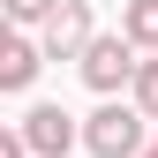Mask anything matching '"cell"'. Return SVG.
<instances>
[{"instance_id":"52a82bcc","label":"cell","mask_w":158,"mask_h":158,"mask_svg":"<svg viewBox=\"0 0 158 158\" xmlns=\"http://www.w3.org/2000/svg\"><path fill=\"white\" fill-rule=\"evenodd\" d=\"M0 8H8V23H23V30H45L60 0H0Z\"/></svg>"},{"instance_id":"6da1fadb","label":"cell","mask_w":158,"mask_h":158,"mask_svg":"<svg viewBox=\"0 0 158 158\" xmlns=\"http://www.w3.org/2000/svg\"><path fill=\"white\" fill-rule=\"evenodd\" d=\"M135 68H143V45H135L128 30H98L90 45H83V60H75V75H83L98 98H121V90H135Z\"/></svg>"},{"instance_id":"3957f363","label":"cell","mask_w":158,"mask_h":158,"mask_svg":"<svg viewBox=\"0 0 158 158\" xmlns=\"http://www.w3.org/2000/svg\"><path fill=\"white\" fill-rule=\"evenodd\" d=\"M23 135H30L38 158H68L75 143H83V121H75L68 106H30V113H23Z\"/></svg>"},{"instance_id":"9c48e42d","label":"cell","mask_w":158,"mask_h":158,"mask_svg":"<svg viewBox=\"0 0 158 158\" xmlns=\"http://www.w3.org/2000/svg\"><path fill=\"white\" fill-rule=\"evenodd\" d=\"M143 158H158V135H151V143H143Z\"/></svg>"},{"instance_id":"5b68a950","label":"cell","mask_w":158,"mask_h":158,"mask_svg":"<svg viewBox=\"0 0 158 158\" xmlns=\"http://www.w3.org/2000/svg\"><path fill=\"white\" fill-rule=\"evenodd\" d=\"M45 38V53L53 60H83V45L98 38V23H90V0H60V8H53V23L38 30Z\"/></svg>"},{"instance_id":"8992f818","label":"cell","mask_w":158,"mask_h":158,"mask_svg":"<svg viewBox=\"0 0 158 158\" xmlns=\"http://www.w3.org/2000/svg\"><path fill=\"white\" fill-rule=\"evenodd\" d=\"M121 30L143 53H158V0H121Z\"/></svg>"},{"instance_id":"ba28073f","label":"cell","mask_w":158,"mask_h":158,"mask_svg":"<svg viewBox=\"0 0 158 158\" xmlns=\"http://www.w3.org/2000/svg\"><path fill=\"white\" fill-rule=\"evenodd\" d=\"M128 98H135V106L158 121V60H151V53H143V68H135V90H128Z\"/></svg>"},{"instance_id":"277c9868","label":"cell","mask_w":158,"mask_h":158,"mask_svg":"<svg viewBox=\"0 0 158 158\" xmlns=\"http://www.w3.org/2000/svg\"><path fill=\"white\" fill-rule=\"evenodd\" d=\"M53 53H45V38H23V23H15L8 38H0V90L8 98H23L30 83H38V68H45Z\"/></svg>"},{"instance_id":"7a4b0ae2","label":"cell","mask_w":158,"mask_h":158,"mask_svg":"<svg viewBox=\"0 0 158 158\" xmlns=\"http://www.w3.org/2000/svg\"><path fill=\"white\" fill-rule=\"evenodd\" d=\"M143 143H151V113L135 106H121V98H106V106L83 121V151L90 158H143Z\"/></svg>"}]
</instances>
